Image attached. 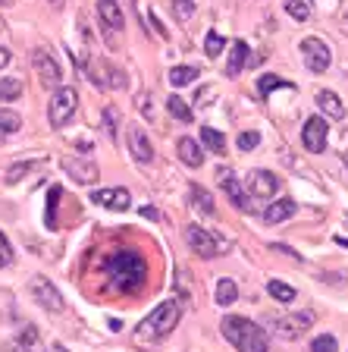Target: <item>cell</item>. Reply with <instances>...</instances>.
Listing matches in <instances>:
<instances>
[{
  "label": "cell",
  "mask_w": 348,
  "mask_h": 352,
  "mask_svg": "<svg viewBox=\"0 0 348 352\" xmlns=\"http://www.w3.org/2000/svg\"><path fill=\"white\" fill-rule=\"evenodd\" d=\"M342 161H345V167H348V151H345V154H342Z\"/></svg>",
  "instance_id": "obj_42"
},
{
  "label": "cell",
  "mask_w": 348,
  "mask_h": 352,
  "mask_svg": "<svg viewBox=\"0 0 348 352\" xmlns=\"http://www.w3.org/2000/svg\"><path fill=\"white\" fill-rule=\"evenodd\" d=\"M19 346L25 352H47V349H44V343H41V337H38L35 324H25V330L19 333Z\"/></svg>",
  "instance_id": "obj_25"
},
{
  "label": "cell",
  "mask_w": 348,
  "mask_h": 352,
  "mask_svg": "<svg viewBox=\"0 0 348 352\" xmlns=\"http://www.w3.org/2000/svg\"><path fill=\"white\" fill-rule=\"evenodd\" d=\"M79 110V91L73 85H57V91L51 95V104H47V120H51L54 129H63L69 120L76 117Z\"/></svg>",
  "instance_id": "obj_4"
},
{
  "label": "cell",
  "mask_w": 348,
  "mask_h": 352,
  "mask_svg": "<svg viewBox=\"0 0 348 352\" xmlns=\"http://www.w3.org/2000/svg\"><path fill=\"white\" fill-rule=\"evenodd\" d=\"M63 170L73 176L76 183H95L97 176H101L95 161H82V157H63Z\"/></svg>",
  "instance_id": "obj_15"
},
{
  "label": "cell",
  "mask_w": 348,
  "mask_h": 352,
  "mask_svg": "<svg viewBox=\"0 0 348 352\" xmlns=\"http://www.w3.org/2000/svg\"><path fill=\"white\" fill-rule=\"evenodd\" d=\"M311 324H314V311H295V315L279 318L273 330H276V337H283V340H298L311 330Z\"/></svg>",
  "instance_id": "obj_9"
},
{
  "label": "cell",
  "mask_w": 348,
  "mask_h": 352,
  "mask_svg": "<svg viewBox=\"0 0 348 352\" xmlns=\"http://www.w3.org/2000/svg\"><path fill=\"white\" fill-rule=\"evenodd\" d=\"M107 277L113 289L135 296L148 280V264L135 249H113V255L107 258Z\"/></svg>",
  "instance_id": "obj_1"
},
{
  "label": "cell",
  "mask_w": 348,
  "mask_h": 352,
  "mask_svg": "<svg viewBox=\"0 0 348 352\" xmlns=\"http://www.w3.org/2000/svg\"><path fill=\"white\" fill-rule=\"evenodd\" d=\"M176 151H179V161L185 164V167H201L204 164V151H201V145H198L195 139H179L176 142Z\"/></svg>",
  "instance_id": "obj_19"
},
{
  "label": "cell",
  "mask_w": 348,
  "mask_h": 352,
  "mask_svg": "<svg viewBox=\"0 0 348 352\" xmlns=\"http://www.w3.org/2000/svg\"><path fill=\"white\" fill-rule=\"evenodd\" d=\"M32 66H35V73H38V79H41V85H47V88H51V85L57 88L60 79H63V73H60V63L47 51H35V57H32Z\"/></svg>",
  "instance_id": "obj_12"
},
{
  "label": "cell",
  "mask_w": 348,
  "mask_h": 352,
  "mask_svg": "<svg viewBox=\"0 0 348 352\" xmlns=\"http://www.w3.org/2000/svg\"><path fill=\"white\" fill-rule=\"evenodd\" d=\"M195 76H198L195 66H173V69H170V85H173V88L192 85V82H195Z\"/></svg>",
  "instance_id": "obj_26"
},
{
  "label": "cell",
  "mask_w": 348,
  "mask_h": 352,
  "mask_svg": "<svg viewBox=\"0 0 348 352\" xmlns=\"http://www.w3.org/2000/svg\"><path fill=\"white\" fill-rule=\"evenodd\" d=\"M185 242H189V249L195 252V255H201V258H217V255H223V249H226L223 239H217L211 230L195 227V223L185 227Z\"/></svg>",
  "instance_id": "obj_6"
},
{
  "label": "cell",
  "mask_w": 348,
  "mask_h": 352,
  "mask_svg": "<svg viewBox=\"0 0 348 352\" xmlns=\"http://www.w3.org/2000/svg\"><path fill=\"white\" fill-rule=\"evenodd\" d=\"M91 201L97 208H107V211H129L132 208L129 189H119V186H113V189H95L91 192Z\"/></svg>",
  "instance_id": "obj_11"
},
{
  "label": "cell",
  "mask_w": 348,
  "mask_h": 352,
  "mask_svg": "<svg viewBox=\"0 0 348 352\" xmlns=\"http://www.w3.org/2000/svg\"><path fill=\"white\" fill-rule=\"evenodd\" d=\"M245 189L254 198H273L276 189H279V176L270 173V170H251L245 176Z\"/></svg>",
  "instance_id": "obj_10"
},
{
  "label": "cell",
  "mask_w": 348,
  "mask_h": 352,
  "mask_svg": "<svg viewBox=\"0 0 348 352\" xmlns=\"http://www.w3.org/2000/svg\"><path fill=\"white\" fill-rule=\"evenodd\" d=\"M173 10H176V19H189L195 13V0H173Z\"/></svg>",
  "instance_id": "obj_38"
},
{
  "label": "cell",
  "mask_w": 348,
  "mask_h": 352,
  "mask_svg": "<svg viewBox=\"0 0 348 352\" xmlns=\"http://www.w3.org/2000/svg\"><path fill=\"white\" fill-rule=\"evenodd\" d=\"M201 142L207 145V151L226 154V135H223V132H217L213 126H201Z\"/></svg>",
  "instance_id": "obj_24"
},
{
  "label": "cell",
  "mask_w": 348,
  "mask_h": 352,
  "mask_svg": "<svg viewBox=\"0 0 348 352\" xmlns=\"http://www.w3.org/2000/svg\"><path fill=\"white\" fill-rule=\"evenodd\" d=\"M245 63H248V44L242 41H232V47H229V60H226V76L229 79H235V76L245 69Z\"/></svg>",
  "instance_id": "obj_20"
},
{
  "label": "cell",
  "mask_w": 348,
  "mask_h": 352,
  "mask_svg": "<svg viewBox=\"0 0 348 352\" xmlns=\"http://www.w3.org/2000/svg\"><path fill=\"white\" fill-rule=\"evenodd\" d=\"M220 333L229 340L239 352H270V337L261 324L248 321V318L239 315H226L223 324H220Z\"/></svg>",
  "instance_id": "obj_3"
},
{
  "label": "cell",
  "mask_w": 348,
  "mask_h": 352,
  "mask_svg": "<svg viewBox=\"0 0 348 352\" xmlns=\"http://www.w3.org/2000/svg\"><path fill=\"white\" fill-rule=\"evenodd\" d=\"M29 293H32V299L38 302L41 308H47V311H54V315H60L63 311V296H60V289L51 283L47 277H41V274H35L32 277V283H29Z\"/></svg>",
  "instance_id": "obj_7"
},
{
  "label": "cell",
  "mask_w": 348,
  "mask_h": 352,
  "mask_svg": "<svg viewBox=\"0 0 348 352\" xmlns=\"http://www.w3.org/2000/svg\"><path fill=\"white\" fill-rule=\"evenodd\" d=\"M167 110L173 113L179 123H192V107L185 101H182L179 95H170V101H167Z\"/></svg>",
  "instance_id": "obj_28"
},
{
  "label": "cell",
  "mask_w": 348,
  "mask_h": 352,
  "mask_svg": "<svg viewBox=\"0 0 348 352\" xmlns=\"http://www.w3.org/2000/svg\"><path fill=\"white\" fill-rule=\"evenodd\" d=\"M239 151H251V148L261 145V132L257 129H248V132H239V139H235Z\"/></svg>",
  "instance_id": "obj_35"
},
{
  "label": "cell",
  "mask_w": 348,
  "mask_h": 352,
  "mask_svg": "<svg viewBox=\"0 0 348 352\" xmlns=\"http://www.w3.org/2000/svg\"><path fill=\"white\" fill-rule=\"evenodd\" d=\"M217 179H220V186H223V192L229 195V201H232V208H235V211H251L248 195H245V189H242V183H239V176L232 173V170H220Z\"/></svg>",
  "instance_id": "obj_13"
},
{
  "label": "cell",
  "mask_w": 348,
  "mask_h": 352,
  "mask_svg": "<svg viewBox=\"0 0 348 352\" xmlns=\"http://www.w3.org/2000/svg\"><path fill=\"white\" fill-rule=\"evenodd\" d=\"M336 349H339V343H336L333 333H320L311 343V352H336Z\"/></svg>",
  "instance_id": "obj_36"
},
{
  "label": "cell",
  "mask_w": 348,
  "mask_h": 352,
  "mask_svg": "<svg viewBox=\"0 0 348 352\" xmlns=\"http://www.w3.org/2000/svg\"><path fill=\"white\" fill-rule=\"evenodd\" d=\"M267 293L273 296L276 302H295V289L289 283H279V280H270L267 283Z\"/></svg>",
  "instance_id": "obj_30"
},
{
  "label": "cell",
  "mask_w": 348,
  "mask_h": 352,
  "mask_svg": "<svg viewBox=\"0 0 348 352\" xmlns=\"http://www.w3.org/2000/svg\"><path fill=\"white\" fill-rule=\"evenodd\" d=\"M317 107H320V117L327 120H342L345 117V104L336 91H327V88H320L317 91Z\"/></svg>",
  "instance_id": "obj_17"
},
{
  "label": "cell",
  "mask_w": 348,
  "mask_h": 352,
  "mask_svg": "<svg viewBox=\"0 0 348 352\" xmlns=\"http://www.w3.org/2000/svg\"><path fill=\"white\" fill-rule=\"evenodd\" d=\"M35 167H38V161H22V164H13V167L7 170V183H10V186H16V183L22 179V176H29Z\"/></svg>",
  "instance_id": "obj_32"
},
{
  "label": "cell",
  "mask_w": 348,
  "mask_h": 352,
  "mask_svg": "<svg viewBox=\"0 0 348 352\" xmlns=\"http://www.w3.org/2000/svg\"><path fill=\"white\" fill-rule=\"evenodd\" d=\"M179 318H182V302L179 299L160 302L151 315L135 327V337L132 340H135V346H157L160 340H167L170 333L176 330Z\"/></svg>",
  "instance_id": "obj_2"
},
{
  "label": "cell",
  "mask_w": 348,
  "mask_h": 352,
  "mask_svg": "<svg viewBox=\"0 0 348 352\" xmlns=\"http://www.w3.org/2000/svg\"><path fill=\"white\" fill-rule=\"evenodd\" d=\"M129 148H132L135 164H141V167L154 164V145H151V139L145 135V129H141V126H132V129H129Z\"/></svg>",
  "instance_id": "obj_14"
},
{
  "label": "cell",
  "mask_w": 348,
  "mask_h": 352,
  "mask_svg": "<svg viewBox=\"0 0 348 352\" xmlns=\"http://www.w3.org/2000/svg\"><path fill=\"white\" fill-rule=\"evenodd\" d=\"M298 211L295 198H279V201H273V205L264 211V220H267L270 227H276V223H283V220H289L292 214Z\"/></svg>",
  "instance_id": "obj_18"
},
{
  "label": "cell",
  "mask_w": 348,
  "mask_h": 352,
  "mask_svg": "<svg viewBox=\"0 0 348 352\" xmlns=\"http://www.w3.org/2000/svg\"><path fill=\"white\" fill-rule=\"evenodd\" d=\"M327 123H329L327 117H308L305 126H301V145H305L311 154H320L327 148V139H329Z\"/></svg>",
  "instance_id": "obj_8"
},
{
  "label": "cell",
  "mask_w": 348,
  "mask_h": 352,
  "mask_svg": "<svg viewBox=\"0 0 348 352\" xmlns=\"http://www.w3.org/2000/svg\"><path fill=\"white\" fill-rule=\"evenodd\" d=\"M301 60H305V66L311 69V73H327L329 66H333V47H329L323 38H305L301 41Z\"/></svg>",
  "instance_id": "obj_5"
},
{
  "label": "cell",
  "mask_w": 348,
  "mask_h": 352,
  "mask_svg": "<svg viewBox=\"0 0 348 352\" xmlns=\"http://www.w3.org/2000/svg\"><path fill=\"white\" fill-rule=\"evenodd\" d=\"M97 16H101V25H107V29H113V32L126 29V16L116 0H97Z\"/></svg>",
  "instance_id": "obj_16"
},
{
  "label": "cell",
  "mask_w": 348,
  "mask_h": 352,
  "mask_svg": "<svg viewBox=\"0 0 348 352\" xmlns=\"http://www.w3.org/2000/svg\"><path fill=\"white\" fill-rule=\"evenodd\" d=\"M19 129H22V117H19V113H16V110L0 107V142H7L10 135H16Z\"/></svg>",
  "instance_id": "obj_21"
},
{
  "label": "cell",
  "mask_w": 348,
  "mask_h": 352,
  "mask_svg": "<svg viewBox=\"0 0 348 352\" xmlns=\"http://www.w3.org/2000/svg\"><path fill=\"white\" fill-rule=\"evenodd\" d=\"M273 88H292V82L276 79V76H261V79H257V91H261V98H267Z\"/></svg>",
  "instance_id": "obj_34"
},
{
  "label": "cell",
  "mask_w": 348,
  "mask_h": 352,
  "mask_svg": "<svg viewBox=\"0 0 348 352\" xmlns=\"http://www.w3.org/2000/svg\"><path fill=\"white\" fill-rule=\"evenodd\" d=\"M19 95H22V79H16V76L0 79V101H16Z\"/></svg>",
  "instance_id": "obj_29"
},
{
  "label": "cell",
  "mask_w": 348,
  "mask_h": 352,
  "mask_svg": "<svg viewBox=\"0 0 348 352\" xmlns=\"http://www.w3.org/2000/svg\"><path fill=\"white\" fill-rule=\"evenodd\" d=\"M13 264V245H10V239L3 233H0V267H10Z\"/></svg>",
  "instance_id": "obj_37"
},
{
  "label": "cell",
  "mask_w": 348,
  "mask_h": 352,
  "mask_svg": "<svg viewBox=\"0 0 348 352\" xmlns=\"http://www.w3.org/2000/svg\"><path fill=\"white\" fill-rule=\"evenodd\" d=\"M141 217H148V220H160V214H157V208L145 205V208H141Z\"/></svg>",
  "instance_id": "obj_40"
},
{
  "label": "cell",
  "mask_w": 348,
  "mask_h": 352,
  "mask_svg": "<svg viewBox=\"0 0 348 352\" xmlns=\"http://www.w3.org/2000/svg\"><path fill=\"white\" fill-rule=\"evenodd\" d=\"M10 60H13V54H10L7 47H0V69H3V66H7Z\"/></svg>",
  "instance_id": "obj_41"
},
{
  "label": "cell",
  "mask_w": 348,
  "mask_h": 352,
  "mask_svg": "<svg viewBox=\"0 0 348 352\" xmlns=\"http://www.w3.org/2000/svg\"><path fill=\"white\" fill-rule=\"evenodd\" d=\"M60 195H63V189H60V186H54V189L47 192V214H44L47 227H57V205H60Z\"/></svg>",
  "instance_id": "obj_31"
},
{
  "label": "cell",
  "mask_w": 348,
  "mask_h": 352,
  "mask_svg": "<svg viewBox=\"0 0 348 352\" xmlns=\"http://www.w3.org/2000/svg\"><path fill=\"white\" fill-rule=\"evenodd\" d=\"M283 7H286V13H289L295 22H308V19H311V3H308V0H283Z\"/></svg>",
  "instance_id": "obj_27"
},
{
  "label": "cell",
  "mask_w": 348,
  "mask_h": 352,
  "mask_svg": "<svg viewBox=\"0 0 348 352\" xmlns=\"http://www.w3.org/2000/svg\"><path fill=\"white\" fill-rule=\"evenodd\" d=\"M213 299H217V305H232V302L239 299V286H235V280H229V277H223L217 283V293H213Z\"/></svg>",
  "instance_id": "obj_23"
},
{
  "label": "cell",
  "mask_w": 348,
  "mask_h": 352,
  "mask_svg": "<svg viewBox=\"0 0 348 352\" xmlns=\"http://www.w3.org/2000/svg\"><path fill=\"white\" fill-rule=\"evenodd\" d=\"M104 129H107L110 139H116V110L113 107L104 110Z\"/></svg>",
  "instance_id": "obj_39"
},
{
  "label": "cell",
  "mask_w": 348,
  "mask_h": 352,
  "mask_svg": "<svg viewBox=\"0 0 348 352\" xmlns=\"http://www.w3.org/2000/svg\"><path fill=\"white\" fill-rule=\"evenodd\" d=\"M226 51V41L223 38L217 35V32H207V38H204V54H207V57H220V54Z\"/></svg>",
  "instance_id": "obj_33"
},
{
  "label": "cell",
  "mask_w": 348,
  "mask_h": 352,
  "mask_svg": "<svg viewBox=\"0 0 348 352\" xmlns=\"http://www.w3.org/2000/svg\"><path fill=\"white\" fill-rule=\"evenodd\" d=\"M189 195H192V205H195L201 214H213V211H217V205H213V195L207 189H201L198 183H192Z\"/></svg>",
  "instance_id": "obj_22"
}]
</instances>
